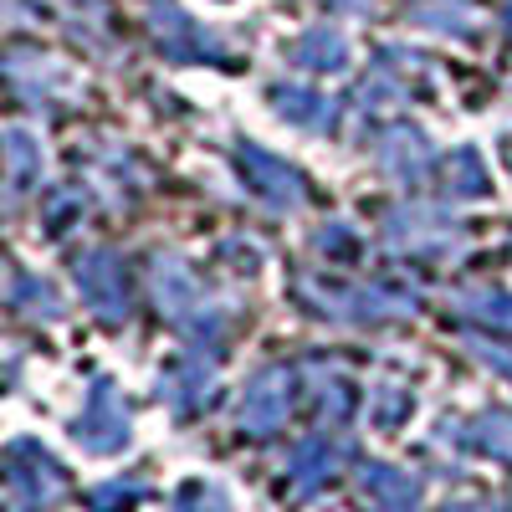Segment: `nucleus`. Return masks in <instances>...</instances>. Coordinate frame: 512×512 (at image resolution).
Segmentation results:
<instances>
[{"label": "nucleus", "mask_w": 512, "mask_h": 512, "mask_svg": "<svg viewBox=\"0 0 512 512\" xmlns=\"http://www.w3.org/2000/svg\"><path fill=\"white\" fill-rule=\"evenodd\" d=\"M6 487L16 497V507L6 512H36V507H47L62 497L67 477H62V466L52 461V451H41L36 441H16L6 451Z\"/></svg>", "instance_id": "obj_1"}, {"label": "nucleus", "mask_w": 512, "mask_h": 512, "mask_svg": "<svg viewBox=\"0 0 512 512\" xmlns=\"http://www.w3.org/2000/svg\"><path fill=\"white\" fill-rule=\"evenodd\" d=\"M72 436L82 451H93V456H113L128 446V410L113 390V379H98L93 384V395H88V410H82V420L72 425Z\"/></svg>", "instance_id": "obj_2"}, {"label": "nucleus", "mask_w": 512, "mask_h": 512, "mask_svg": "<svg viewBox=\"0 0 512 512\" xmlns=\"http://www.w3.org/2000/svg\"><path fill=\"white\" fill-rule=\"evenodd\" d=\"M77 287L88 297V308L108 323H118L128 313V277H123V262L113 251H88L77 262Z\"/></svg>", "instance_id": "obj_3"}, {"label": "nucleus", "mask_w": 512, "mask_h": 512, "mask_svg": "<svg viewBox=\"0 0 512 512\" xmlns=\"http://www.w3.org/2000/svg\"><path fill=\"white\" fill-rule=\"evenodd\" d=\"M241 175H246V185L256 190V200L272 205L277 216L303 200V175H297L292 164H282L277 154L256 149V144H241Z\"/></svg>", "instance_id": "obj_4"}, {"label": "nucleus", "mask_w": 512, "mask_h": 512, "mask_svg": "<svg viewBox=\"0 0 512 512\" xmlns=\"http://www.w3.org/2000/svg\"><path fill=\"white\" fill-rule=\"evenodd\" d=\"M154 31H159V41H164V52L180 57V62H190V57H200V62L221 57V41L210 36V31H200V26L175 6V0H159V6H154Z\"/></svg>", "instance_id": "obj_5"}, {"label": "nucleus", "mask_w": 512, "mask_h": 512, "mask_svg": "<svg viewBox=\"0 0 512 512\" xmlns=\"http://www.w3.org/2000/svg\"><path fill=\"white\" fill-rule=\"evenodd\" d=\"M287 410H292V379H287L282 369L256 374V379H251V390H246V431L272 436L277 425L287 420Z\"/></svg>", "instance_id": "obj_6"}, {"label": "nucleus", "mask_w": 512, "mask_h": 512, "mask_svg": "<svg viewBox=\"0 0 512 512\" xmlns=\"http://www.w3.org/2000/svg\"><path fill=\"white\" fill-rule=\"evenodd\" d=\"M379 164L390 169L395 180H415V175H425V164H431V144L420 139V128H390L384 134V144H379Z\"/></svg>", "instance_id": "obj_7"}, {"label": "nucleus", "mask_w": 512, "mask_h": 512, "mask_svg": "<svg viewBox=\"0 0 512 512\" xmlns=\"http://www.w3.org/2000/svg\"><path fill=\"white\" fill-rule=\"evenodd\" d=\"M292 62L308 67V72H344L349 67V41L328 26H313L292 41Z\"/></svg>", "instance_id": "obj_8"}, {"label": "nucleus", "mask_w": 512, "mask_h": 512, "mask_svg": "<svg viewBox=\"0 0 512 512\" xmlns=\"http://www.w3.org/2000/svg\"><path fill=\"white\" fill-rule=\"evenodd\" d=\"M154 292H159V308L175 313V318H190L195 308V277L180 256H154Z\"/></svg>", "instance_id": "obj_9"}, {"label": "nucleus", "mask_w": 512, "mask_h": 512, "mask_svg": "<svg viewBox=\"0 0 512 512\" xmlns=\"http://www.w3.org/2000/svg\"><path fill=\"white\" fill-rule=\"evenodd\" d=\"M364 487L379 502V512H415V502H420V487L405 472H395V466H369Z\"/></svg>", "instance_id": "obj_10"}, {"label": "nucleus", "mask_w": 512, "mask_h": 512, "mask_svg": "<svg viewBox=\"0 0 512 512\" xmlns=\"http://www.w3.org/2000/svg\"><path fill=\"white\" fill-rule=\"evenodd\" d=\"M333 472H338V451H333L323 436H313V441L297 446V456H292V477H297V487H303V492H318Z\"/></svg>", "instance_id": "obj_11"}, {"label": "nucleus", "mask_w": 512, "mask_h": 512, "mask_svg": "<svg viewBox=\"0 0 512 512\" xmlns=\"http://www.w3.org/2000/svg\"><path fill=\"white\" fill-rule=\"evenodd\" d=\"M272 108L297 128H323V118H328V103L313 88H272Z\"/></svg>", "instance_id": "obj_12"}, {"label": "nucleus", "mask_w": 512, "mask_h": 512, "mask_svg": "<svg viewBox=\"0 0 512 512\" xmlns=\"http://www.w3.org/2000/svg\"><path fill=\"white\" fill-rule=\"evenodd\" d=\"M11 303L26 308L31 318H62V303H57L52 282H41V277H31V272H16V277H11Z\"/></svg>", "instance_id": "obj_13"}, {"label": "nucleus", "mask_w": 512, "mask_h": 512, "mask_svg": "<svg viewBox=\"0 0 512 512\" xmlns=\"http://www.w3.org/2000/svg\"><path fill=\"white\" fill-rule=\"evenodd\" d=\"M205 390H210V374H205L200 364H169L164 395H169V405H175V410H195Z\"/></svg>", "instance_id": "obj_14"}, {"label": "nucleus", "mask_w": 512, "mask_h": 512, "mask_svg": "<svg viewBox=\"0 0 512 512\" xmlns=\"http://www.w3.org/2000/svg\"><path fill=\"white\" fill-rule=\"evenodd\" d=\"M466 446L492 451V456H512V420H502V415H482V420H477V431L466 436Z\"/></svg>", "instance_id": "obj_15"}, {"label": "nucleus", "mask_w": 512, "mask_h": 512, "mask_svg": "<svg viewBox=\"0 0 512 512\" xmlns=\"http://www.w3.org/2000/svg\"><path fill=\"white\" fill-rule=\"evenodd\" d=\"M446 185H451V195H461V200H472V195H482V190H487V175H482V164H477V154H472V149L451 159Z\"/></svg>", "instance_id": "obj_16"}, {"label": "nucleus", "mask_w": 512, "mask_h": 512, "mask_svg": "<svg viewBox=\"0 0 512 512\" xmlns=\"http://www.w3.org/2000/svg\"><path fill=\"white\" fill-rule=\"evenodd\" d=\"M6 159H11V169H16V180H21V185H31V180H36V169H41V149H36V139H31V134L11 128V134H6Z\"/></svg>", "instance_id": "obj_17"}, {"label": "nucleus", "mask_w": 512, "mask_h": 512, "mask_svg": "<svg viewBox=\"0 0 512 512\" xmlns=\"http://www.w3.org/2000/svg\"><path fill=\"white\" fill-rule=\"evenodd\" d=\"M472 318H482V323H492V328H507L512 333V297L507 292H477V297H466L461 303Z\"/></svg>", "instance_id": "obj_18"}, {"label": "nucleus", "mask_w": 512, "mask_h": 512, "mask_svg": "<svg viewBox=\"0 0 512 512\" xmlns=\"http://www.w3.org/2000/svg\"><path fill=\"white\" fill-rule=\"evenodd\" d=\"M139 497H144L139 482H108V487H98L88 502H93V512H128Z\"/></svg>", "instance_id": "obj_19"}, {"label": "nucleus", "mask_w": 512, "mask_h": 512, "mask_svg": "<svg viewBox=\"0 0 512 512\" xmlns=\"http://www.w3.org/2000/svg\"><path fill=\"white\" fill-rule=\"evenodd\" d=\"M507 31H512V0H507Z\"/></svg>", "instance_id": "obj_20"}, {"label": "nucleus", "mask_w": 512, "mask_h": 512, "mask_svg": "<svg viewBox=\"0 0 512 512\" xmlns=\"http://www.w3.org/2000/svg\"><path fill=\"white\" fill-rule=\"evenodd\" d=\"M154 6H159V0H154Z\"/></svg>", "instance_id": "obj_21"}]
</instances>
